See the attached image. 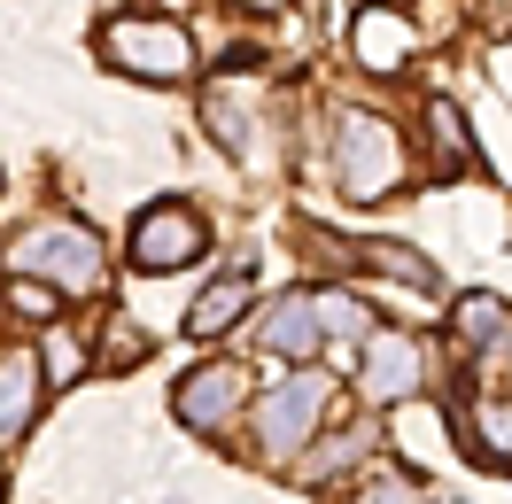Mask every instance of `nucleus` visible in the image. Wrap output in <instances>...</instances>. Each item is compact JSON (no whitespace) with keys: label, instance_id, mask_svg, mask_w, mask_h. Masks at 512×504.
Here are the masks:
<instances>
[{"label":"nucleus","instance_id":"obj_1","mask_svg":"<svg viewBox=\"0 0 512 504\" xmlns=\"http://www.w3.org/2000/svg\"><path fill=\"white\" fill-rule=\"evenodd\" d=\"M334 187H342V202H381V194L404 187V132L381 109L334 117Z\"/></svg>","mask_w":512,"mask_h":504},{"label":"nucleus","instance_id":"obj_2","mask_svg":"<svg viewBox=\"0 0 512 504\" xmlns=\"http://www.w3.org/2000/svg\"><path fill=\"white\" fill-rule=\"evenodd\" d=\"M8 272L55 280L63 295H94L101 272H109V256H101L94 225H78V218H39V225H24V233L8 241Z\"/></svg>","mask_w":512,"mask_h":504},{"label":"nucleus","instance_id":"obj_3","mask_svg":"<svg viewBox=\"0 0 512 504\" xmlns=\"http://www.w3.org/2000/svg\"><path fill=\"white\" fill-rule=\"evenodd\" d=\"M326 404H334V380L326 373H280L256 396V458L264 466H295L311 450V435H319Z\"/></svg>","mask_w":512,"mask_h":504},{"label":"nucleus","instance_id":"obj_4","mask_svg":"<svg viewBox=\"0 0 512 504\" xmlns=\"http://www.w3.org/2000/svg\"><path fill=\"white\" fill-rule=\"evenodd\" d=\"M101 63L171 86V78H194V39L171 16H109L101 24Z\"/></svg>","mask_w":512,"mask_h":504},{"label":"nucleus","instance_id":"obj_5","mask_svg":"<svg viewBox=\"0 0 512 504\" xmlns=\"http://www.w3.org/2000/svg\"><path fill=\"white\" fill-rule=\"evenodd\" d=\"M202 241H210V225L187 202H148L132 218V272H179V264L202 256Z\"/></svg>","mask_w":512,"mask_h":504},{"label":"nucleus","instance_id":"obj_6","mask_svg":"<svg viewBox=\"0 0 512 504\" xmlns=\"http://www.w3.org/2000/svg\"><path fill=\"white\" fill-rule=\"evenodd\" d=\"M357 388H365L373 404H412L419 388H427V349H419L412 334H396V326L365 334V373H357Z\"/></svg>","mask_w":512,"mask_h":504},{"label":"nucleus","instance_id":"obj_7","mask_svg":"<svg viewBox=\"0 0 512 504\" xmlns=\"http://www.w3.org/2000/svg\"><path fill=\"white\" fill-rule=\"evenodd\" d=\"M350 55H357V70L396 78V70H412V55H419V24L396 0H373V8H357V24H350Z\"/></svg>","mask_w":512,"mask_h":504},{"label":"nucleus","instance_id":"obj_8","mask_svg":"<svg viewBox=\"0 0 512 504\" xmlns=\"http://www.w3.org/2000/svg\"><path fill=\"white\" fill-rule=\"evenodd\" d=\"M256 109H264L256 78H210V86H202V125L218 132V148H225V156H241V163H256V148H264Z\"/></svg>","mask_w":512,"mask_h":504},{"label":"nucleus","instance_id":"obj_9","mask_svg":"<svg viewBox=\"0 0 512 504\" xmlns=\"http://www.w3.org/2000/svg\"><path fill=\"white\" fill-rule=\"evenodd\" d=\"M241 404H249V373H241V365H202V373H187L179 396H171V411L187 419L194 435H225Z\"/></svg>","mask_w":512,"mask_h":504},{"label":"nucleus","instance_id":"obj_10","mask_svg":"<svg viewBox=\"0 0 512 504\" xmlns=\"http://www.w3.org/2000/svg\"><path fill=\"white\" fill-rule=\"evenodd\" d=\"M256 349H264V357H319V349H326L319 287H295V295H280V303L264 311V326H256Z\"/></svg>","mask_w":512,"mask_h":504},{"label":"nucleus","instance_id":"obj_11","mask_svg":"<svg viewBox=\"0 0 512 504\" xmlns=\"http://www.w3.org/2000/svg\"><path fill=\"white\" fill-rule=\"evenodd\" d=\"M39 388H47V373H39L32 349H0V450H16V442L32 435Z\"/></svg>","mask_w":512,"mask_h":504},{"label":"nucleus","instance_id":"obj_12","mask_svg":"<svg viewBox=\"0 0 512 504\" xmlns=\"http://www.w3.org/2000/svg\"><path fill=\"white\" fill-rule=\"evenodd\" d=\"M419 125H427V163H435L443 179L474 171V117H466L450 94H427V101H419Z\"/></svg>","mask_w":512,"mask_h":504},{"label":"nucleus","instance_id":"obj_13","mask_svg":"<svg viewBox=\"0 0 512 504\" xmlns=\"http://www.w3.org/2000/svg\"><path fill=\"white\" fill-rule=\"evenodd\" d=\"M256 303V280L249 272H225V280H210L202 295L187 303V334L194 342H218V334H233L241 326V311Z\"/></svg>","mask_w":512,"mask_h":504},{"label":"nucleus","instance_id":"obj_14","mask_svg":"<svg viewBox=\"0 0 512 504\" xmlns=\"http://www.w3.org/2000/svg\"><path fill=\"white\" fill-rule=\"evenodd\" d=\"M450 326H458V342L489 349V342H505V334H512V303H497V295H458Z\"/></svg>","mask_w":512,"mask_h":504},{"label":"nucleus","instance_id":"obj_15","mask_svg":"<svg viewBox=\"0 0 512 504\" xmlns=\"http://www.w3.org/2000/svg\"><path fill=\"white\" fill-rule=\"evenodd\" d=\"M365 450H373V427H342V435L326 442V450L295 458V473H303V481H334V473L350 466V458H365Z\"/></svg>","mask_w":512,"mask_h":504},{"label":"nucleus","instance_id":"obj_16","mask_svg":"<svg viewBox=\"0 0 512 504\" xmlns=\"http://www.w3.org/2000/svg\"><path fill=\"white\" fill-rule=\"evenodd\" d=\"M0 303H8L16 318H32V326H55V303H63V287H55V280H32V272H16Z\"/></svg>","mask_w":512,"mask_h":504},{"label":"nucleus","instance_id":"obj_17","mask_svg":"<svg viewBox=\"0 0 512 504\" xmlns=\"http://www.w3.org/2000/svg\"><path fill=\"white\" fill-rule=\"evenodd\" d=\"M39 357H47V380H55V388H70V380H78L86 365H94V349L78 342L70 326H47V342H39Z\"/></svg>","mask_w":512,"mask_h":504},{"label":"nucleus","instance_id":"obj_18","mask_svg":"<svg viewBox=\"0 0 512 504\" xmlns=\"http://www.w3.org/2000/svg\"><path fill=\"white\" fill-rule=\"evenodd\" d=\"M319 318H326V334H334V342H365V334H373L365 303H357V295H342V287H319Z\"/></svg>","mask_w":512,"mask_h":504},{"label":"nucleus","instance_id":"obj_19","mask_svg":"<svg viewBox=\"0 0 512 504\" xmlns=\"http://www.w3.org/2000/svg\"><path fill=\"white\" fill-rule=\"evenodd\" d=\"M474 132H481L489 163L505 171V187H512V109H505V101H481V109H474Z\"/></svg>","mask_w":512,"mask_h":504},{"label":"nucleus","instance_id":"obj_20","mask_svg":"<svg viewBox=\"0 0 512 504\" xmlns=\"http://www.w3.org/2000/svg\"><path fill=\"white\" fill-rule=\"evenodd\" d=\"M365 264H373V272H388V280H404V287H435V264H427V256H412V249H396V241H373V249H365Z\"/></svg>","mask_w":512,"mask_h":504},{"label":"nucleus","instance_id":"obj_21","mask_svg":"<svg viewBox=\"0 0 512 504\" xmlns=\"http://www.w3.org/2000/svg\"><path fill=\"white\" fill-rule=\"evenodd\" d=\"M350 504H419V481H412L404 466H373L365 481H357Z\"/></svg>","mask_w":512,"mask_h":504},{"label":"nucleus","instance_id":"obj_22","mask_svg":"<svg viewBox=\"0 0 512 504\" xmlns=\"http://www.w3.org/2000/svg\"><path fill=\"white\" fill-rule=\"evenodd\" d=\"M474 427H481V458L512 466V404H481V411H474Z\"/></svg>","mask_w":512,"mask_h":504},{"label":"nucleus","instance_id":"obj_23","mask_svg":"<svg viewBox=\"0 0 512 504\" xmlns=\"http://www.w3.org/2000/svg\"><path fill=\"white\" fill-rule=\"evenodd\" d=\"M140 349H148V334H140V326H117V334H109V357H140Z\"/></svg>","mask_w":512,"mask_h":504},{"label":"nucleus","instance_id":"obj_24","mask_svg":"<svg viewBox=\"0 0 512 504\" xmlns=\"http://www.w3.org/2000/svg\"><path fill=\"white\" fill-rule=\"evenodd\" d=\"M481 16H489L497 32H512V0H481Z\"/></svg>","mask_w":512,"mask_h":504},{"label":"nucleus","instance_id":"obj_25","mask_svg":"<svg viewBox=\"0 0 512 504\" xmlns=\"http://www.w3.org/2000/svg\"><path fill=\"white\" fill-rule=\"evenodd\" d=\"M489 365H505V373H512V334H505V342H489Z\"/></svg>","mask_w":512,"mask_h":504},{"label":"nucleus","instance_id":"obj_26","mask_svg":"<svg viewBox=\"0 0 512 504\" xmlns=\"http://www.w3.org/2000/svg\"><path fill=\"white\" fill-rule=\"evenodd\" d=\"M241 8H280V0H241Z\"/></svg>","mask_w":512,"mask_h":504},{"label":"nucleus","instance_id":"obj_27","mask_svg":"<svg viewBox=\"0 0 512 504\" xmlns=\"http://www.w3.org/2000/svg\"><path fill=\"white\" fill-rule=\"evenodd\" d=\"M443 504H450V497H443Z\"/></svg>","mask_w":512,"mask_h":504}]
</instances>
